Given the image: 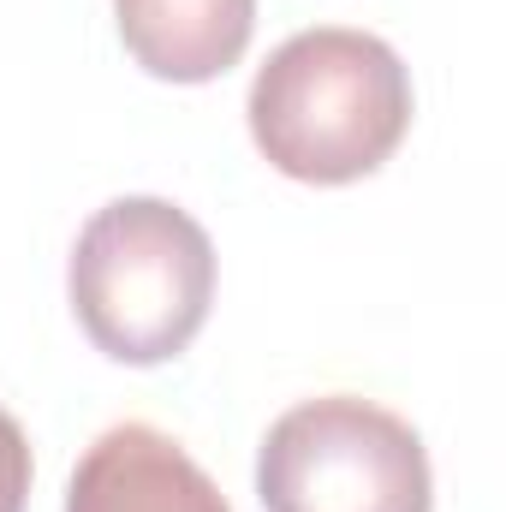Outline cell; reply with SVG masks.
Wrapping results in <instances>:
<instances>
[{"label":"cell","mask_w":506,"mask_h":512,"mask_svg":"<svg viewBox=\"0 0 506 512\" xmlns=\"http://www.w3.org/2000/svg\"><path fill=\"white\" fill-rule=\"evenodd\" d=\"M245 114L274 173L298 185H352L405 143L411 72L370 30L316 24L256 66Z\"/></svg>","instance_id":"1"},{"label":"cell","mask_w":506,"mask_h":512,"mask_svg":"<svg viewBox=\"0 0 506 512\" xmlns=\"http://www.w3.org/2000/svg\"><path fill=\"white\" fill-rule=\"evenodd\" d=\"M72 316L114 364L179 358L215 304V245L167 197H114L96 209L66 268Z\"/></svg>","instance_id":"2"},{"label":"cell","mask_w":506,"mask_h":512,"mask_svg":"<svg viewBox=\"0 0 506 512\" xmlns=\"http://www.w3.org/2000/svg\"><path fill=\"white\" fill-rule=\"evenodd\" d=\"M0 417H6V411H0Z\"/></svg>","instance_id":"6"},{"label":"cell","mask_w":506,"mask_h":512,"mask_svg":"<svg viewBox=\"0 0 506 512\" xmlns=\"http://www.w3.org/2000/svg\"><path fill=\"white\" fill-rule=\"evenodd\" d=\"M66 512H233L215 477L155 423H114L102 429L72 483Z\"/></svg>","instance_id":"4"},{"label":"cell","mask_w":506,"mask_h":512,"mask_svg":"<svg viewBox=\"0 0 506 512\" xmlns=\"http://www.w3.org/2000/svg\"><path fill=\"white\" fill-rule=\"evenodd\" d=\"M268 512H435L423 435L358 393H322L280 411L256 447Z\"/></svg>","instance_id":"3"},{"label":"cell","mask_w":506,"mask_h":512,"mask_svg":"<svg viewBox=\"0 0 506 512\" xmlns=\"http://www.w3.org/2000/svg\"><path fill=\"white\" fill-rule=\"evenodd\" d=\"M126 54L161 84H209L245 60L256 0H114Z\"/></svg>","instance_id":"5"}]
</instances>
